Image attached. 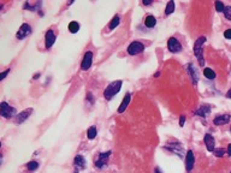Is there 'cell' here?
<instances>
[{"label":"cell","instance_id":"cell-1","mask_svg":"<svg viewBox=\"0 0 231 173\" xmlns=\"http://www.w3.org/2000/svg\"><path fill=\"white\" fill-rule=\"evenodd\" d=\"M206 42V37L205 36H200L196 42L194 43V54L199 60L200 66L205 65V58H204V43Z\"/></svg>","mask_w":231,"mask_h":173},{"label":"cell","instance_id":"cell-2","mask_svg":"<svg viewBox=\"0 0 231 173\" xmlns=\"http://www.w3.org/2000/svg\"><path fill=\"white\" fill-rule=\"evenodd\" d=\"M122 84H123L122 81H115V82L110 83V84L107 86V88L105 89V91H104V97H105L106 100H111L116 94L119 93V90H120V88H122Z\"/></svg>","mask_w":231,"mask_h":173},{"label":"cell","instance_id":"cell-3","mask_svg":"<svg viewBox=\"0 0 231 173\" xmlns=\"http://www.w3.org/2000/svg\"><path fill=\"white\" fill-rule=\"evenodd\" d=\"M165 149L170 150L171 153H175L176 155H178L181 159H184V152H183V146L178 142V141H170L165 147Z\"/></svg>","mask_w":231,"mask_h":173},{"label":"cell","instance_id":"cell-4","mask_svg":"<svg viewBox=\"0 0 231 173\" xmlns=\"http://www.w3.org/2000/svg\"><path fill=\"white\" fill-rule=\"evenodd\" d=\"M143 49H144V46H143L142 42H140V41H134V42H131V43L129 45V47H128V53H129L130 55H137V54L142 53Z\"/></svg>","mask_w":231,"mask_h":173},{"label":"cell","instance_id":"cell-5","mask_svg":"<svg viewBox=\"0 0 231 173\" xmlns=\"http://www.w3.org/2000/svg\"><path fill=\"white\" fill-rule=\"evenodd\" d=\"M0 107H1V115L4 118L10 119V118L14 117V114H16V108L14 107L10 106L7 102H1Z\"/></svg>","mask_w":231,"mask_h":173},{"label":"cell","instance_id":"cell-6","mask_svg":"<svg viewBox=\"0 0 231 173\" xmlns=\"http://www.w3.org/2000/svg\"><path fill=\"white\" fill-rule=\"evenodd\" d=\"M111 153H112L111 150L105 152V153H100L99 156H98V160L95 161V167L99 168V170H101L103 167H105V166L107 165V162H109V159H110Z\"/></svg>","mask_w":231,"mask_h":173},{"label":"cell","instance_id":"cell-7","mask_svg":"<svg viewBox=\"0 0 231 173\" xmlns=\"http://www.w3.org/2000/svg\"><path fill=\"white\" fill-rule=\"evenodd\" d=\"M167 48L171 53H178L182 51V45L176 37H170L167 41Z\"/></svg>","mask_w":231,"mask_h":173},{"label":"cell","instance_id":"cell-8","mask_svg":"<svg viewBox=\"0 0 231 173\" xmlns=\"http://www.w3.org/2000/svg\"><path fill=\"white\" fill-rule=\"evenodd\" d=\"M31 34V27L29 25V24H27V23H24V24H22L21 25V28L18 29V31H17V34H16V37L18 39V40H23V39H25L28 35H30Z\"/></svg>","mask_w":231,"mask_h":173},{"label":"cell","instance_id":"cell-9","mask_svg":"<svg viewBox=\"0 0 231 173\" xmlns=\"http://www.w3.org/2000/svg\"><path fill=\"white\" fill-rule=\"evenodd\" d=\"M93 64V53L92 52H87L83 57V60H82V64H81V69L83 71H87L88 69H90Z\"/></svg>","mask_w":231,"mask_h":173},{"label":"cell","instance_id":"cell-10","mask_svg":"<svg viewBox=\"0 0 231 173\" xmlns=\"http://www.w3.org/2000/svg\"><path fill=\"white\" fill-rule=\"evenodd\" d=\"M31 113H33V108H27L25 111L21 112L19 114H17V115L14 117V123H16V124H22V123H24V121L30 117Z\"/></svg>","mask_w":231,"mask_h":173},{"label":"cell","instance_id":"cell-11","mask_svg":"<svg viewBox=\"0 0 231 173\" xmlns=\"http://www.w3.org/2000/svg\"><path fill=\"white\" fill-rule=\"evenodd\" d=\"M194 165H195L194 153H193V150H188V152H187V155H185V168H187V171L190 172V171L194 168Z\"/></svg>","mask_w":231,"mask_h":173},{"label":"cell","instance_id":"cell-12","mask_svg":"<svg viewBox=\"0 0 231 173\" xmlns=\"http://www.w3.org/2000/svg\"><path fill=\"white\" fill-rule=\"evenodd\" d=\"M187 68H188V72H189V75H190V78H191L193 84L196 86V84H198V81H199V74H198L196 68H195L193 64H188Z\"/></svg>","mask_w":231,"mask_h":173},{"label":"cell","instance_id":"cell-13","mask_svg":"<svg viewBox=\"0 0 231 173\" xmlns=\"http://www.w3.org/2000/svg\"><path fill=\"white\" fill-rule=\"evenodd\" d=\"M54 41H55V35H54V33H53V30H47V33H46V36H45V43H46V48L47 49H49L52 46H53V43H54Z\"/></svg>","mask_w":231,"mask_h":173},{"label":"cell","instance_id":"cell-14","mask_svg":"<svg viewBox=\"0 0 231 173\" xmlns=\"http://www.w3.org/2000/svg\"><path fill=\"white\" fill-rule=\"evenodd\" d=\"M130 100H131V94H130V93H126L125 96L123 97V101H122L120 105H119V108H118V112H119V113H123V112L126 109V107H128L129 103H130Z\"/></svg>","mask_w":231,"mask_h":173},{"label":"cell","instance_id":"cell-15","mask_svg":"<svg viewBox=\"0 0 231 173\" xmlns=\"http://www.w3.org/2000/svg\"><path fill=\"white\" fill-rule=\"evenodd\" d=\"M74 165H75V168L76 170H84L86 168V160L82 155H76L75 160H74Z\"/></svg>","mask_w":231,"mask_h":173},{"label":"cell","instance_id":"cell-16","mask_svg":"<svg viewBox=\"0 0 231 173\" xmlns=\"http://www.w3.org/2000/svg\"><path fill=\"white\" fill-rule=\"evenodd\" d=\"M230 121V115L229 114H223V115H218L214 118L213 123L214 125H224V124H228Z\"/></svg>","mask_w":231,"mask_h":173},{"label":"cell","instance_id":"cell-17","mask_svg":"<svg viewBox=\"0 0 231 173\" xmlns=\"http://www.w3.org/2000/svg\"><path fill=\"white\" fill-rule=\"evenodd\" d=\"M205 144H206V147H207V150H208V152H213V150L216 149V148H214L216 142H214L213 136H211L210 134H207V135L205 136Z\"/></svg>","mask_w":231,"mask_h":173},{"label":"cell","instance_id":"cell-18","mask_svg":"<svg viewBox=\"0 0 231 173\" xmlns=\"http://www.w3.org/2000/svg\"><path fill=\"white\" fill-rule=\"evenodd\" d=\"M210 112H211V107L205 105V106L199 107V109H196L194 113H195L196 115H199V117H207V115L210 114Z\"/></svg>","mask_w":231,"mask_h":173},{"label":"cell","instance_id":"cell-19","mask_svg":"<svg viewBox=\"0 0 231 173\" xmlns=\"http://www.w3.org/2000/svg\"><path fill=\"white\" fill-rule=\"evenodd\" d=\"M155 24H157V19H155L154 16H147V17L144 18V25H146V27L153 28V27H155Z\"/></svg>","mask_w":231,"mask_h":173},{"label":"cell","instance_id":"cell-20","mask_svg":"<svg viewBox=\"0 0 231 173\" xmlns=\"http://www.w3.org/2000/svg\"><path fill=\"white\" fill-rule=\"evenodd\" d=\"M78 30H80V24H78L77 22H75V20L70 22V24H69V31H70L71 34H76Z\"/></svg>","mask_w":231,"mask_h":173},{"label":"cell","instance_id":"cell-21","mask_svg":"<svg viewBox=\"0 0 231 173\" xmlns=\"http://www.w3.org/2000/svg\"><path fill=\"white\" fill-rule=\"evenodd\" d=\"M119 23H120V18H119V16H118V14H116L115 17L112 18V20L110 22L109 28L112 30V29H115V28H117V27L119 25Z\"/></svg>","mask_w":231,"mask_h":173},{"label":"cell","instance_id":"cell-22","mask_svg":"<svg viewBox=\"0 0 231 173\" xmlns=\"http://www.w3.org/2000/svg\"><path fill=\"white\" fill-rule=\"evenodd\" d=\"M204 75H205V77L208 78V80H214V78H216L214 71H213L212 69H210V68H207V69L204 70Z\"/></svg>","mask_w":231,"mask_h":173},{"label":"cell","instance_id":"cell-23","mask_svg":"<svg viewBox=\"0 0 231 173\" xmlns=\"http://www.w3.org/2000/svg\"><path fill=\"white\" fill-rule=\"evenodd\" d=\"M97 134H98V131H97V127H95V126L89 127L88 131H87V137H88V140H94L95 136H97Z\"/></svg>","mask_w":231,"mask_h":173},{"label":"cell","instance_id":"cell-24","mask_svg":"<svg viewBox=\"0 0 231 173\" xmlns=\"http://www.w3.org/2000/svg\"><path fill=\"white\" fill-rule=\"evenodd\" d=\"M175 2L173 1H169L167 2V5H166V8H165V14L166 16H169V14H171L173 11H175Z\"/></svg>","mask_w":231,"mask_h":173},{"label":"cell","instance_id":"cell-25","mask_svg":"<svg viewBox=\"0 0 231 173\" xmlns=\"http://www.w3.org/2000/svg\"><path fill=\"white\" fill-rule=\"evenodd\" d=\"M27 167H28L29 171H35V170L39 168V162L37 161H30V162H28Z\"/></svg>","mask_w":231,"mask_h":173},{"label":"cell","instance_id":"cell-26","mask_svg":"<svg viewBox=\"0 0 231 173\" xmlns=\"http://www.w3.org/2000/svg\"><path fill=\"white\" fill-rule=\"evenodd\" d=\"M213 153H214L216 156L222 158V156H224V154H225V149H223V148H217V149L213 150Z\"/></svg>","mask_w":231,"mask_h":173},{"label":"cell","instance_id":"cell-27","mask_svg":"<svg viewBox=\"0 0 231 173\" xmlns=\"http://www.w3.org/2000/svg\"><path fill=\"white\" fill-rule=\"evenodd\" d=\"M224 8H225V6L222 1H216V10L218 12H224Z\"/></svg>","mask_w":231,"mask_h":173},{"label":"cell","instance_id":"cell-28","mask_svg":"<svg viewBox=\"0 0 231 173\" xmlns=\"http://www.w3.org/2000/svg\"><path fill=\"white\" fill-rule=\"evenodd\" d=\"M224 14H225V17L231 20V6H225V8H224Z\"/></svg>","mask_w":231,"mask_h":173},{"label":"cell","instance_id":"cell-29","mask_svg":"<svg viewBox=\"0 0 231 173\" xmlns=\"http://www.w3.org/2000/svg\"><path fill=\"white\" fill-rule=\"evenodd\" d=\"M8 72H10V69H7V70H5L4 72H1V75H0V81L5 80V77L8 75Z\"/></svg>","mask_w":231,"mask_h":173},{"label":"cell","instance_id":"cell-30","mask_svg":"<svg viewBox=\"0 0 231 173\" xmlns=\"http://www.w3.org/2000/svg\"><path fill=\"white\" fill-rule=\"evenodd\" d=\"M185 120H187L185 115H181V117H179V126H184V123H185Z\"/></svg>","mask_w":231,"mask_h":173},{"label":"cell","instance_id":"cell-31","mask_svg":"<svg viewBox=\"0 0 231 173\" xmlns=\"http://www.w3.org/2000/svg\"><path fill=\"white\" fill-rule=\"evenodd\" d=\"M224 36H225V39H229V40H231V29H226V30H225Z\"/></svg>","mask_w":231,"mask_h":173},{"label":"cell","instance_id":"cell-32","mask_svg":"<svg viewBox=\"0 0 231 173\" xmlns=\"http://www.w3.org/2000/svg\"><path fill=\"white\" fill-rule=\"evenodd\" d=\"M87 100H89V101H90V103H93V102H94V99H93L92 93H88V94H87Z\"/></svg>","mask_w":231,"mask_h":173},{"label":"cell","instance_id":"cell-33","mask_svg":"<svg viewBox=\"0 0 231 173\" xmlns=\"http://www.w3.org/2000/svg\"><path fill=\"white\" fill-rule=\"evenodd\" d=\"M153 0H143V5H150Z\"/></svg>","mask_w":231,"mask_h":173},{"label":"cell","instance_id":"cell-34","mask_svg":"<svg viewBox=\"0 0 231 173\" xmlns=\"http://www.w3.org/2000/svg\"><path fill=\"white\" fill-rule=\"evenodd\" d=\"M228 155L231 156V143L229 144V147H228Z\"/></svg>","mask_w":231,"mask_h":173},{"label":"cell","instance_id":"cell-35","mask_svg":"<svg viewBox=\"0 0 231 173\" xmlns=\"http://www.w3.org/2000/svg\"><path fill=\"white\" fill-rule=\"evenodd\" d=\"M226 97H228V99H231V88H230V90L228 91V94H226Z\"/></svg>","mask_w":231,"mask_h":173},{"label":"cell","instance_id":"cell-36","mask_svg":"<svg viewBox=\"0 0 231 173\" xmlns=\"http://www.w3.org/2000/svg\"><path fill=\"white\" fill-rule=\"evenodd\" d=\"M39 76H40V74H36V75L34 76V80H37V77H39Z\"/></svg>","mask_w":231,"mask_h":173},{"label":"cell","instance_id":"cell-37","mask_svg":"<svg viewBox=\"0 0 231 173\" xmlns=\"http://www.w3.org/2000/svg\"><path fill=\"white\" fill-rule=\"evenodd\" d=\"M155 173H163V172H161L159 168H155Z\"/></svg>","mask_w":231,"mask_h":173},{"label":"cell","instance_id":"cell-38","mask_svg":"<svg viewBox=\"0 0 231 173\" xmlns=\"http://www.w3.org/2000/svg\"><path fill=\"white\" fill-rule=\"evenodd\" d=\"M75 173H78V172H77V171H76V172H75Z\"/></svg>","mask_w":231,"mask_h":173},{"label":"cell","instance_id":"cell-39","mask_svg":"<svg viewBox=\"0 0 231 173\" xmlns=\"http://www.w3.org/2000/svg\"><path fill=\"white\" fill-rule=\"evenodd\" d=\"M230 130H231V129H230Z\"/></svg>","mask_w":231,"mask_h":173},{"label":"cell","instance_id":"cell-40","mask_svg":"<svg viewBox=\"0 0 231 173\" xmlns=\"http://www.w3.org/2000/svg\"><path fill=\"white\" fill-rule=\"evenodd\" d=\"M230 173H231V172H230Z\"/></svg>","mask_w":231,"mask_h":173}]
</instances>
